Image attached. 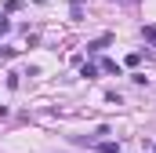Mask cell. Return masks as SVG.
Wrapping results in <instances>:
<instances>
[{"label": "cell", "mask_w": 156, "mask_h": 153, "mask_svg": "<svg viewBox=\"0 0 156 153\" xmlns=\"http://www.w3.org/2000/svg\"><path fill=\"white\" fill-rule=\"evenodd\" d=\"M109 40H113V37H98V40H94V44H87V51H102V47H105Z\"/></svg>", "instance_id": "obj_1"}, {"label": "cell", "mask_w": 156, "mask_h": 153, "mask_svg": "<svg viewBox=\"0 0 156 153\" xmlns=\"http://www.w3.org/2000/svg\"><path fill=\"white\" fill-rule=\"evenodd\" d=\"M98 150H102V153H120V146H116V142H98Z\"/></svg>", "instance_id": "obj_2"}, {"label": "cell", "mask_w": 156, "mask_h": 153, "mask_svg": "<svg viewBox=\"0 0 156 153\" xmlns=\"http://www.w3.org/2000/svg\"><path fill=\"white\" fill-rule=\"evenodd\" d=\"M142 33H145V40H156V26H145Z\"/></svg>", "instance_id": "obj_3"}, {"label": "cell", "mask_w": 156, "mask_h": 153, "mask_svg": "<svg viewBox=\"0 0 156 153\" xmlns=\"http://www.w3.org/2000/svg\"><path fill=\"white\" fill-rule=\"evenodd\" d=\"M7 29H11V22H7V18H0V37H4Z\"/></svg>", "instance_id": "obj_4"}, {"label": "cell", "mask_w": 156, "mask_h": 153, "mask_svg": "<svg viewBox=\"0 0 156 153\" xmlns=\"http://www.w3.org/2000/svg\"><path fill=\"white\" fill-rule=\"evenodd\" d=\"M153 150H156V146H153Z\"/></svg>", "instance_id": "obj_5"}]
</instances>
